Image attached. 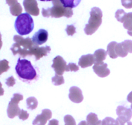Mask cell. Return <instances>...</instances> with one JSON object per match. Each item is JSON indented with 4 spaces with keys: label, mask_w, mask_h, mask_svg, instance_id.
<instances>
[{
    "label": "cell",
    "mask_w": 132,
    "mask_h": 125,
    "mask_svg": "<svg viewBox=\"0 0 132 125\" xmlns=\"http://www.w3.org/2000/svg\"><path fill=\"white\" fill-rule=\"evenodd\" d=\"M14 40L15 43L13 44L10 50L14 55L19 54L23 58L27 56L34 55L36 60H39L42 57L47 56L51 51V48L49 46L39 47L36 45L32 39L28 37L24 38L19 35H15Z\"/></svg>",
    "instance_id": "obj_1"
},
{
    "label": "cell",
    "mask_w": 132,
    "mask_h": 125,
    "mask_svg": "<svg viewBox=\"0 0 132 125\" xmlns=\"http://www.w3.org/2000/svg\"><path fill=\"white\" fill-rule=\"evenodd\" d=\"M15 69L19 79L23 81L30 82L37 78L36 69L28 60L18 58Z\"/></svg>",
    "instance_id": "obj_2"
},
{
    "label": "cell",
    "mask_w": 132,
    "mask_h": 125,
    "mask_svg": "<svg viewBox=\"0 0 132 125\" xmlns=\"http://www.w3.org/2000/svg\"><path fill=\"white\" fill-rule=\"evenodd\" d=\"M53 6L51 8L42 9V14L44 17H52L59 18L64 16L70 18L73 16V10L70 8L64 7L59 0L52 1Z\"/></svg>",
    "instance_id": "obj_3"
},
{
    "label": "cell",
    "mask_w": 132,
    "mask_h": 125,
    "mask_svg": "<svg viewBox=\"0 0 132 125\" xmlns=\"http://www.w3.org/2000/svg\"><path fill=\"white\" fill-rule=\"evenodd\" d=\"M15 29L20 36L28 35L33 31L34 22L33 18L28 13H23L17 17L15 22Z\"/></svg>",
    "instance_id": "obj_4"
},
{
    "label": "cell",
    "mask_w": 132,
    "mask_h": 125,
    "mask_svg": "<svg viewBox=\"0 0 132 125\" xmlns=\"http://www.w3.org/2000/svg\"><path fill=\"white\" fill-rule=\"evenodd\" d=\"M90 14L88 23L85 28V32L87 35H92L96 32L101 25L103 18V12L98 7H93Z\"/></svg>",
    "instance_id": "obj_5"
},
{
    "label": "cell",
    "mask_w": 132,
    "mask_h": 125,
    "mask_svg": "<svg viewBox=\"0 0 132 125\" xmlns=\"http://www.w3.org/2000/svg\"><path fill=\"white\" fill-rule=\"evenodd\" d=\"M23 100V96L19 93H14L13 97L10 100L7 108V115L10 119H13L15 116H18L21 110L18 104L21 101Z\"/></svg>",
    "instance_id": "obj_6"
},
{
    "label": "cell",
    "mask_w": 132,
    "mask_h": 125,
    "mask_svg": "<svg viewBox=\"0 0 132 125\" xmlns=\"http://www.w3.org/2000/svg\"><path fill=\"white\" fill-rule=\"evenodd\" d=\"M52 67L55 71V74L58 75H63L66 70L67 63L61 56H57L53 60V64Z\"/></svg>",
    "instance_id": "obj_7"
},
{
    "label": "cell",
    "mask_w": 132,
    "mask_h": 125,
    "mask_svg": "<svg viewBox=\"0 0 132 125\" xmlns=\"http://www.w3.org/2000/svg\"><path fill=\"white\" fill-rule=\"evenodd\" d=\"M23 6L25 11L30 15L37 16L39 14V9L36 0H24Z\"/></svg>",
    "instance_id": "obj_8"
},
{
    "label": "cell",
    "mask_w": 132,
    "mask_h": 125,
    "mask_svg": "<svg viewBox=\"0 0 132 125\" xmlns=\"http://www.w3.org/2000/svg\"><path fill=\"white\" fill-rule=\"evenodd\" d=\"M52 115L51 110L49 109H44L39 115H37L33 121V125H45L46 122L50 120Z\"/></svg>",
    "instance_id": "obj_9"
},
{
    "label": "cell",
    "mask_w": 132,
    "mask_h": 125,
    "mask_svg": "<svg viewBox=\"0 0 132 125\" xmlns=\"http://www.w3.org/2000/svg\"><path fill=\"white\" fill-rule=\"evenodd\" d=\"M68 97L74 103H81L84 99L82 91L77 86H72L70 88Z\"/></svg>",
    "instance_id": "obj_10"
},
{
    "label": "cell",
    "mask_w": 132,
    "mask_h": 125,
    "mask_svg": "<svg viewBox=\"0 0 132 125\" xmlns=\"http://www.w3.org/2000/svg\"><path fill=\"white\" fill-rule=\"evenodd\" d=\"M48 37V33L47 31L42 29H39L34 34L32 40L34 44L37 45H40L46 42Z\"/></svg>",
    "instance_id": "obj_11"
},
{
    "label": "cell",
    "mask_w": 132,
    "mask_h": 125,
    "mask_svg": "<svg viewBox=\"0 0 132 125\" xmlns=\"http://www.w3.org/2000/svg\"><path fill=\"white\" fill-rule=\"evenodd\" d=\"M93 70L98 77L101 78L106 77L110 73V71L108 68V64L106 63L101 65H94Z\"/></svg>",
    "instance_id": "obj_12"
},
{
    "label": "cell",
    "mask_w": 132,
    "mask_h": 125,
    "mask_svg": "<svg viewBox=\"0 0 132 125\" xmlns=\"http://www.w3.org/2000/svg\"><path fill=\"white\" fill-rule=\"evenodd\" d=\"M116 113L118 115V117L125 120L130 121L132 117L131 109L128 108L123 106H119L116 110Z\"/></svg>",
    "instance_id": "obj_13"
},
{
    "label": "cell",
    "mask_w": 132,
    "mask_h": 125,
    "mask_svg": "<svg viewBox=\"0 0 132 125\" xmlns=\"http://www.w3.org/2000/svg\"><path fill=\"white\" fill-rule=\"evenodd\" d=\"M94 64V54H88L86 55H82L79 60L78 65L82 68L92 66Z\"/></svg>",
    "instance_id": "obj_14"
},
{
    "label": "cell",
    "mask_w": 132,
    "mask_h": 125,
    "mask_svg": "<svg viewBox=\"0 0 132 125\" xmlns=\"http://www.w3.org/2000/svg\"><path fill=\"white\" fill-rule=\"evenodd\" d=\"M107 52L103 49H99L95 51L94 53V64L101 65L104 64L103 61L106 59Z\"/></svg>",
    "instance_id": "obj_15"
},
{
    "label": "cell",
    "mask_w": 132,
    "mask_h": 125,
    "mask_svg": "<svg viewBox=\"0 0 132 125\" xmlns=\"http://www.w3.org/2000/svg\"><path fill=\"white\" fill-rule=\"evenodd\" d=\"M123 27L128 30L127 33L132 36V12L127 13L123 23Z\"/></svg>",
    "instance_id": "obj_16"
},
{
    "label": "cell",
    "mask_w": 132,
    "mask_h": 125,
    "mask_svg": "<svg viewBox=\"0 0 132 125\" xmlns=\"http://www.w3.org/2000/svg\"><path fill=\"white\" fill-rule=\"evenodd\" d=\"M86 122L88 125H103L102 121L99 120L97 115L94 113H90L87 115Z\"/></svg>",
    "instance_id": "obj_17"
},
{
    "label": "cell",
    "mask_w": 132,
    "mask_h": 125,
    "mask_svg": "<svg viewBox=\"0 0 132 125\" xmlns=\"http://www.w3.org/2000/svg\"><path fill=\"white\" fill-rule=\"evenodd\" d=\"M117 44V43L116 41H112L107 46V53L110 56V57L113 59H116L118 57L116 54V50H115Z\"/></svg>",
    "instance_id": "obj_18"
},
{
    "label": "cell",
    "mask_w": 132,
    "mask_h": 125,
    "mask_svg": "<svg viewBox=\"0 0 132 125\" xmlns=\"http://www.w3.org/2000/svg\"><path fill=\"white\" fill-rule=\"evenodd\" d=\"M59 1L64 7L73 9L79 5L81 0H59Z\"/></svg>",
    "instance_id": "obj_19"
},
{
    "label": "cell",
    "mask_w": 132,
    "mask_h": 125,
    "mask_svg": "<svg viewBox=\"0 0 132 125\" xmlns=\"http://www.w3.org/2000/svg\"><path fill=\"white\" fill-rule=\"evenodd\" d=\"M22 11H23L22 6H21L20 3L18 2L10 6V13H11L12 15L14 16H18L20 14H21Z\"/></svg>",
    "instance_id": "obj_20"
},
{
    "label": "cell",
    "mask_w": 132,
    "mask_h": 125,
    "mask_svg": "<svg viewBox=\"0 0 132 125\" xmlns=\"http://www.w3.org/2000/svg\"><path fill=\"white\" fill-rule=\"evenodd\" d=\"M27 108L28 110H35L36 108L37 107L38 105V101L36 99V97H28L27 99Z\"/></svg>",
    "instance_id": "obj_21"
},
{
    "label": "cell",
    "mask_w": 132,
    "mask_h": 125,
    "mask_svg": "<svg viewBox=\"0 0 132 125\" xmlns=\"http://www.w3.org/2000/svg\"><path fill=\"white\" fill-rule=\"evenodd\" d=\"M116 54L117 55V57H125L128 55V53L126 52L125 51V49H124L123 46H122V44L121 43H118L117 44L116 46Z\"/></svg>",
    "instance_id": "obj_22"
},
{
    "label": "cell",
    "mask_w": 132,
    "mask_h": 125,
    "mask_svg": "<svg viewBox=\"0 0 132 125\" xmlns=\"http://www.w3.org/2000/svg\"><path fill=\"white\" fill-rule=\"evenodd\" d=\"M127 13L122 9H118L116 12V18L117 21L121 23H124Z\"/></svg>",
    "instance_id": "obj_23"
},
{
    "label": "cell",
    "mask_w": 132,
    "mask_h": 125,
    "mask_svg": "<svg viewBox=\"0 0 132 125\" xmlns=\"http://www.w3.org/2000/svg\"><path fill=\"white\" fill-rule=\"evenodd\" d=\"M10 69L9 62L6 60L4 59L0 60V75L3 73L6 72Z\"/></svg>",
    "instance_id": "obj_24"
},
{
    "label": "cell",
    "mask_w": 132,
    "mask_h": 125,
    "mask_svg": "<svg viewBox=\"0 0 132 125\" xmlns=\"http://www.w3.org/2000/svg\"><path fill=\"white\" fill-rule=\"evenodd\" d=\"M52 81L55 86H60L64 84V79L63 75H58L55 74V76L52 78Z\"/></svg>",
    "instance_id": "obj_25"
},
{
    "label": "cell",
    "mask_w": 132,
    "mask_h": 125,
    "mask_svg": "<svg viewBox=\"0 0 132 125\" xmlns=\"http://www.w3.org/2000/svg\"><path fill=\"white\" fill-rule=\"evenodd\" d=\"M102 124L103 125H119L117 120L110 117H107L104 118L102 121Z\"/></svg>",
    "instance_id": "obj_26"
},
{
    "label": "cell",
    "mask_w": 132,
    "mask_h": 125,
    "mask_svg": "<svg viewBox=\"0 0 132 125\" xmlns=\"http://www.w3.org/2000/svg\"><path fill=\"white\" fill-rule=\"evenodd\" d=\"M124 49L126 52L130 53H132V40H126L121 42Z\"/></svg>",
    "instance_id": "obj_27"
},
{
    "label": "cell",
    "mask_w": 132,
    "mask_h": 125,
    "mask_svg": "<svg viewBox=\"0 0 132 125\" xmlns=\"http://www.w3.org/2000/svg\"><path fill=\"white\" fill-rule=\"evenodd\" d=\"M64 121L65 125H76L74 118L70 115H67L64 117Z\"/></svg>",
    "instance_id": "obj_28"
},
{
    "label": "cell",
    "mask_w": 132,
    "mask_h": 125,
    "mask_svg": "<svg viewBox=\"0 0 132 125\" xmlns=\"http://www.w3.org/2000/svg\"><path fill=\"white\" fill-rule=\"evenodd\" d=\"M66 32L68 36H73L76 32V28L73 25H68L66 29Z\"/></svg>",
    "instance_id": "obj_29"
},
{
    "label": "cell",
    "mask_w": 132,
    "mask_h": 125,
    "mask_svg": "<svg viewBox=\"0 0 132 125\" xmlns=\"http://www.w3.org/2000/svg\"><path fill=\"white\" fill-rule=\"evenodd\" d=\"M79 70V67L74 63H70L67 65L65 71H77Z\"/></svg>",
    "instance_id": "obj_30"
},
{
    "label": "cell",
    "mask_w": 132,
    "mask_h": 125,
    "mask_svg": "<svg viewBox=\"0 0 132 125\" xmlns=\"http://www.w3.org/2000/svg\"><path fill=\"white\" fill-rule=\"evenodd\" d=\"M18 117H19V119H21V120L23 121H25L28 118L29 114H28V113L27 112V111H24V110H21L20 114L18 115Z\"/></svg>",
    "instance_id": "obj_31"
},
{
    "label": "cell",
    "mask_w": 132,
    "mask_h": 125,
    "mask_svg": "<svg viewBox=\"0 0 132 125\" xmlns=\"http://www.w3.org/2000/svg\"><path fill=\"white\" fill-rule=\"evenodd\" d=\"M121 3L126 9H132V0H121Z\"/></svg>",
    "instance_id": "obj_32"
},
{
    "label": "cell",
    "mask_w": 132,
    "mask_h": 125,
    "mask_svg": "<svg viewBox=\"0 0 132 125\" xmlns=\"http://www.w3.org/2000/svg\"><path fill=\"white\" fill-rule=\"evenodd\" d=\"M15 80L13 76L10 77H9L6 80V84L9 87H12L13 86L15 85Z\"/></svg>",
    "instance_id": "obj_33"
},
{
    "label": "cell",
    "mask_w": 132,
    "mask_h": 125,
    "mask_svg": "<svg viewBox=\"0 0 132 125\" xmlns=\"http://www.w3.org/2000/svg\"><path fill=\"white\" fill-rule=\"evenodd\" d=\"M116 120L119 123V125H132V123L130 121L125 120V119H121V118L117 117Z\"/></svg>",
    "instance_id": "obj_34"
},
{
    "label": "cell",
    "mask_w": 132,
    "mask_h": 125,
    "mask_svg": "<svg viewBox=\"0 0 132 125\" xmlns=\"http://www.w3.org/2000/svg\"><path fill=\"white\" fill-rule=\"evenodd\" d=\"M18 1V0H6V3L9 5V6H12V5H14V4L17 3Z\"/></svg>",
    "instance_id": "obj_35"
},
{
    "label": "cell",
    "mask_w": 132,
    "mask_h": 125,
    "mask_svg": "<svg viewBox=\"0 0 132 125\" xmlns=\"http://www.w3.org/2000/svg\"><path fill=\"white\" fill-rule=\"evenodd\" d=\"M48 125H59V121L56 119H52L49 121Z\"/></svg>",
    "instance_id": "obj_36"
},
{
    "label": "cell",
    "mask_w": 132,
    "mask_h": 125,
    "mask_svg": "<svg viewBox=\"0 0 132 125\" xmlns=\"http://www.w3.org/2000/svg\"><path fill=\"white\" fill-rule=\"evenodd\" d=\"M127 101L132 104V92H130L128 95L127 96Z\"/></svg>",
    "instance_id": "obj_37"
},
{
    "label": "cell",
    "mask_w": 132,
    "mask_h": 125,
    "mask_svg": "<svg viewBox=\"0 0 132 125\" xmlns=\"http://www.w3.org/2000/svg\"><path fill=\"white\" fill-rule=\"evenodd\" d=\"M4 95V89L2 88V84L0 82V96H2Z\"/></svg>",
    "instance_id": "obj_38"
},
{
    "label": "cell",
    "mask_w": 132,
    "mask_h": 125,
    "mask_svg": "<svg viewBox=\"0 0 132 125\" xmlns=\"http://www.w3.org/2000/svg\"><path fill=\"white\" fill-rule=\"evenodd\" d=\"M78 125H88V124L87 122L85 121H81L79 123Z\"/></svg>",
    "instance_id": "obj_39"
},
{
    "label": "cell",
    "mask_w": 132,
    "mask_h": 125,
    "mask_svg": "<svg viewBox=\"0 0 132 125\" xmlns=\"http://www.w3.org/2000/svg\"><path fill=\"white\" fill-rule=\"evenodd\" d=\"M3 45V42H2V39H1V34L0 33V49H1Z\"/></svg>",
    "instance_id": "obj_40"
},
{
    "label": "cell",
    "mask_w": 132,
    "mask_h": 125,
    "mask_svg": "<svg viewBox=\"0 0 132 125\" xmlns=\"http://www.w3.org/2000/svg\"><path fill=\"white\" fill-rule=\"evenodd\" d=\"M39 1H54V0H39Z\"/></svg>",
    "instance_id": "obj_41"
},
{
    "label": "cell",
    "mask_w": 132,
    "mask_h": 125,
    "mask_svg": "<svg viewBox=\"0 0 132 125\" xmlns=\"http://www.w3.org/2000/svg\"><path fill=\"white\" fill-rule=\"evenodd\" d=\"M131 109L132 110V104H131Z\"/></svg>",
    "instance_id": "obj_42"
}]
</instances>
